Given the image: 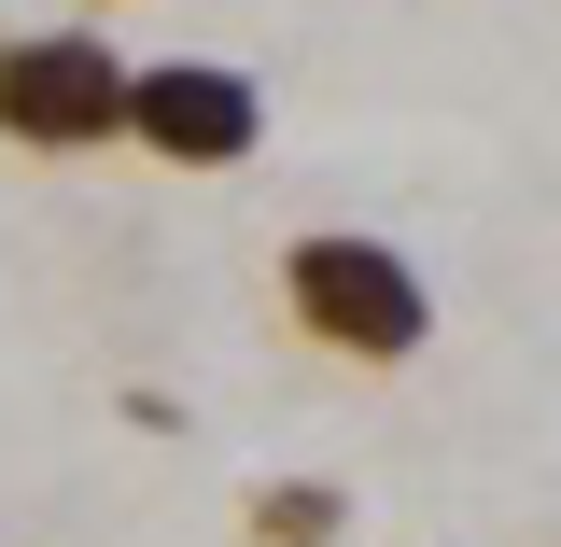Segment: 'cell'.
Wrapping results in <instances>:
<instances>
[{
  "mask_svg": "<svg viewBox=\"0 0 561 547\" xmlns=\"http://www.w3.org/2000/svg\"><path fill=\"white\" fill-rule=\"evenodd\" d=\"M280 338L323 351V365L393 379V365L435 351V281H421V253H393L379 225H295V239H280Z\"/></svg>",
  "mask_w": 561,
  "mask_h": 547,
  "instance_id": "1",
  "label": "cell"
},
{
  "mask_svg": "<svg viewBox=\"0 0 561 547\" xmlns=\"http://www.w3.org/2000/svg\"><path fill=\"white\" fill-rule=\"evenodd\" d=\"M127 43L113 29H0V155L28 169H84L127 155Z\"/></svg>",
  "mask_w": 561,
  "mask_h": 547,
  "instance_id": "2",
  "label": "cell"
},
{
  "mask_svg": "<svg viewBox=\"0 0 561 547\" xmlns=\"http://www.w3.org/2000/svg\"><path fill=\"white\" fill-rule=\"evenodd\" d=\"M253 140H267V84L253 70H225V57L127 70V155L183 169V183H225V169H253Z\"/></svg>",
  "mask_w": 561,
  "mask_h": 547,
  "instance_id": "3",
  "label": "cell"
},
{
  "mask_svg": "<svg viewBox=\"0 0 561 547\" xmlns=\"http://www.w3.org/2000/svg\"><path fill=\"white\" fill-rule=\"evenodd\" d=\"M239 534L253 547H351V491L337 478H253L239 491Z\"/></svg>",
  "mask_w": 561,
  "mask_h": 547,
  "instance_id": "4",
  "label": "cell"
}]
</instances>
